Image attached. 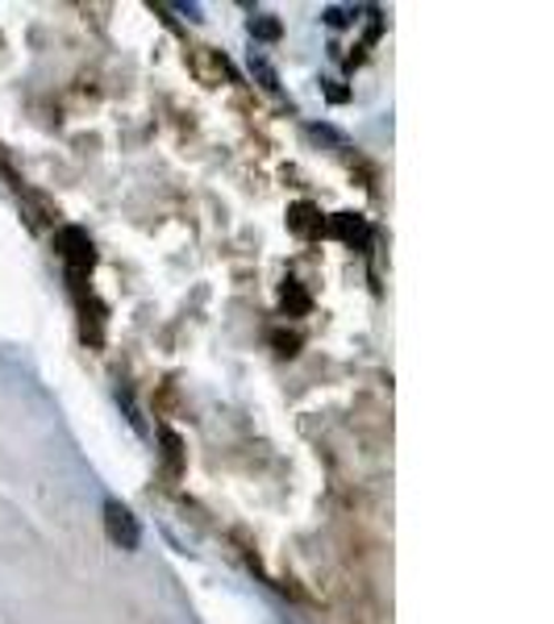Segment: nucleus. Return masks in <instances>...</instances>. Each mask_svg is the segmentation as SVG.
Returning <instances> with one entry per match:
<instances>
[{
  "label": "nucleus",
  "mask_w": 554,
  "mask_h": 624,
  "mask_svg": "<svg viewBox=\"0 0 554 624\" xmlns=\"http://www.w3.org/2000/svg\"><path fill=\"white\" fill-rule=\"evenodd\" d=\"M105 533H109L113 546H122V549H138V542H143L138 516L129 513L122 499H109V504H105Z\"/></svg>",
  "instance_id": "f257e3e1"
},
{
  "label": "nucleus",
  "mask_w": 554,
  "mask_h": 624,
  "mask_svg": "<svg viewBox=\"0 0 554 624\" xmlns=\"http://www.w3.org/2000/svg\"><path fill=\"white\" fill-rule=\"evenodd\" d=\"M251 33H259V38H280V21H271L268 13L251 17Z\"/></svg>",
  "instance_id": "f03ea898"
},
{
  "label": "nucleus",
  "mask_w": 554,
  "mask_h": 624,
  "mask_svg": "<svg viewBox=\"0 0 554 624\" xmlns=\"http://www.w3.org/2000/svg\"><path fill=\"white\" fill-rule=\"evenodd\" d=\"M309 217H313V208H309V204H297V208H292V225H297L301 234H313V230H317Z\"/></svg>",
  "instance_id": "7ed1b4c3"
},
{
  "label": "nucleus",
  "mask_w": 554,
  "mask_h": 624,
  "mask_svg": "<svg viewBox=\"0 0 554 624\" xmlns=\"http://www.w3.org/2000/svg\"><path fill=\"white\" fill-rule=\"evenodd\" d=\"M325 21H330V26H347V13H342V9H325Z\"/></svg>",
  "instance_id": "20e7f679"
},
{
  "label": "nucleus",
  "mask_w": 554,
  "mask_h": 624,
  "mask_svg": "<svg viewBox=\"0 0 554 624\" xmlns=\"http://www.w3.org/2000/svg\"><path fill=\"white\" fill-rule=\"evenodd\" d=\"M175 13H188V21H201V9H196V4H175Z\"/></svg>",
  "instance_id": "39448f33"
}]
</instances>
